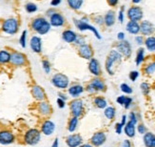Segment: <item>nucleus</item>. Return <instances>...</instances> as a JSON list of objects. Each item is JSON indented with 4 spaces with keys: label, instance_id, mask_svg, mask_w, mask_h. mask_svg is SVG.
Wrapping results in <instances>:
<instances>
[{
    "label": "nucleus",
    "instance_id": "f257e3e1",
    "mask_svg": "<svg viewBox=\"0 0 155 147\" xmlns=\"http://www.w3.org/2000/svg\"><path fill=\"white\" fill-rule=\"evenodd\" d=\"M51 25L50 21H48L45 17L41 16L35 18L31 22V29L40 36H44L46 33H48L51 30Z\"/></svg>",
    "mask_w": 155,
    "mask_h": 147
},
{
    "label": "nucleus",
    "instance_id": "f03ea898",
    "mask_svg": "<svg viewBox=\"0 0 155 147\" xmlns=\"http://www.w3.org/2000/svg\"><path fill=\"white\" fill-rule=\"evenodd\" d=\"M122 59V55L117 50H112L109 53L106 60V70L110 75H114V65Z\"/></svg>",
    "mask_w": 155,
    "mask_h": 147
},
{
    "label": "nucleus",
    "instance_id": "7ed1b4c3",
    "mask_svg": "<svg viewBox=\"0 0 155 147\" xmlns=\"http://www.w3.org/2000/svg\"><path fill=\"white\" fill-rule=\"evenodd\" d=\"M41 139V132L36 128L29 129L24 135V142L28 145H36Z\"/></svg>",
    "mask_w": 155,
    "mask_h": 147
},
{
    "label": "nucleus",
    "instance_id": "20e7f679",
    "mask_svg": "<svg viewBox=\"0 0 155 147\" xmlns=\"http://www.w3.org/2000/svg\"><path fill=\"white\" fill-rule=\"evenodd\" d=\"M18 28H19L18 20L13 17L6 19L2 24V31L5 33H7V35H11V36L15 35L18 32Z\"/></svg>",
    "mask_w": 155,
    "mask_h": 147
},
{
    "label": "nucleus",
    "instance_id": "39448f33",
    "mask_svg": "<svg viewBox=\"0 0 155 147\" xmlns=\"http://www.w3.org/2000/svg\"><path fill=\"white\" fill-rule=\"evenodd\" d=\"M51 83L53 86L58 89H66L69 87L70 80L69 77L66 75H64V74L58 73L51 77Z\"/></svg>",
    "mask_w": 155,
    "mask_h": 147
},
{
    "label": "nucleus",
    "instance_id": "423d86ee",
    "mask_svg": "<svg viewBox=\"0 0 155 147\" xmlns=\"http://www.w3.org/2000/svg\"><path fill=\"white\" fill-rule=\"evenodd\" d=\"M74 24L76 26V28H78L80 31H91L94 33V36H95L98 39H101V36H100L99 32L97 31V29L94 28L93 26L90 25L86 19H80V20L74 19Z\"/></svg>",
    "mask_w": 155,
    "mask_h": 147
},
{
    "label": "nucleus",
    "instance_id": "0eeeda50",
    "mask_svg": "<svg viewBox=\"0 0 155 147\" xmlns=\"http://www.w3.org/2000/svg\"><path fill=\"white\" fill-rule=\"evenodd\" d=\"M71 107V112L72 114L73 117L79 118L84 112V103L83 100H81L79 98L73 99L70 104Z\"/></svg>",
    "mask_w": 155,
    "mask_h": 147
},
{
    "label": "nucleus",
    "instance_id": "6e6552de",
    "mask_svg": "<svg viewBox=\"0 0 155 147\" xmlns=\"http://www.w3.org/2000/svg\"><path fill=\"white\" fill-rule=\"evenodd\" d=\"M127 17L130 21L139 22L143 18V11L138 6H132L127 11Z\"/></svg>",
    "mask_w": 155,
    "mask_h": 147
},
{
    "label": "nucleus",
    "instance_id": "1a4fd4ad",
    "mask_svg": "<svg viewBox=\"0 0 155 147\" xmlns=\"http://www.w3.org/2000/svg\"><path fill=\"white\" fill-rule=\"evenodd\" d=\"M15 137L13 133L9 130H1L0 131V144L9 145L13 143Z\"/></svg>",
    "mask_w": 155,
    "mask_h": 147
},
{
    "label": "nucleus",
    "instance_id": "9d476101",
    "mask_svg": "<svg viewBox=\"0 0 155 147\" xmlns=\"http://www.w3.org/2000/svg\"><path fill=\"white\" fill-rule=\"evenodd\" d=\"M26 56L25 55H23L22 53L19 52H13L11 55V63L13 66H23L26 64Z\"/></svg>",
    "mask_w": 155,
    "mask_h": 147
},
{
    "label": "nucleus",
    "instance_id": "9b49d317",
    "mask_svg": "<svg viewBox=\"0 0 155 147\" xmlns=\"http://www.w3.org/2000/svg\"><path fill=\"white\" fill-rule=\"evenodd\" d=\"M117 51L121 53L122 56L126 57H130L131 56V45L130 44L129 41L123 40L117 45Z\"/></svg>",
    "mask_w": 155,
    "mask_h": 147
},
{
    "label": "nucleus",
    "instance_id": "f8f14e48",
    "mask_svg": "<svg viewBox=\"0 0 155 147\" xmlns=\"http://www.w3.org/2000/svg\"><path fill=\"white\" fill-rule=\"evenodd\" d=\"M55 130V124L53 121L50 119H46L45 121L42 123V126H41V132L44 134L45 136L49 137V136H51L53 132Z\"/></svg>",
    "mask_w": 155,
    "mask_h": 147
},
{
    "label": "nucleus",
    "instance_id": "ddd939ff",
    "mask_svg": "<svg viewBox=\"0 0 155 147\" xmlns=\"http://www.w3.org/2000/svg\"><path fill=\"white\" fill-rule=\"evenodd\" d=\"M30 47L32 52L39 53L42 52V39L37 36H33L30 40Z\"/></svg>",
    "mask_w": 155,
    "mask_h": 147
},
{
    "label": "nucleus",
    "instance_id": "4468645a",
    "mask_svg": "<svg viewBox=\"0 0 155 147\" xmlns=\"http://www.w3.org/2000/svg\"><path fill=\"white\" fill-rule=\"evenodd\" d=\"M83 142V138L79 134L70 135L66 139V143L69 147H79Z\"/></svg>",
    "mask_w": 155,
    "mask_h": 147
},
{
    "label": "nucleus",
    "instance_id": "2eb2a0df",
    "mask_svg": "<svg viewBox=\"0 0 155 147\" xmlns=\"http://www.w3.org/2000/svg\"><path fill=\"white\" fill-rule=\"evenodd\" d=\"M79 56L84 59L91 60L92 58V56H93L92 48L87 44L81 45L79 47Z\"/></svg>",
    "mask_w": 155,
    "mask_h": 147
},
{
    "label": "nucleus",
    "instance_id": "dca6fc26",
    "mask_svg": "<svg viewBox=\"0 0 155 147\" xmlns=\"http://www.w3.org/2000/svg\"><path fill=\"white\" fill-rule=\"evenodd\" d=\"M155 28L151 22L147 21V20H144L142 23L140 24V32H142L143 36H151L154 32Z\"/></svg>",
    "mask_w": 155,
    "mask_h": 147
},
{
    "label": "nucleus",
    "instance_id": "f3484780",
    "mask_svg": "<svg viewBox=\"0 0 155 147\" xmlns=\"http://www.w3.org/2000/svg\"><path fill=\"white\" fill-rule=\"evenodd\" d=\"M31 95L38 101H43L46 98V93L44 89L39 85H35L31 88Z\"/></svg>",
    "mask_w": 155,
    "mask_h": 147
},
{
    "label": "nucleus",
    "instance_id": "a211bd4d",
    "mask_svg": "<svg viewBox=\"0 0 155 147\" xmlns=\"http://www.w3.org/2000/svg\"><path fill=\"white\" fill-rule=\"evenodd\" d=\"M106 139H107V137H106V134L104 132H97L91 137V142L92 145L99 147V146L103 145L105 143Z\"/></svg>",
    "mask_w": 155,
    "mask_h": 147
},
{
    "label": "nucleus",
    "instance_id": "6ab92c4d",
    "mask_svg": "<svg viewBox=\"0 0 155 147\" xmlns=\"http://www.w3.org/2000/svg\"><path fill=\"white\" fill-rule=\"evenodd\" d=\"M50 23L53 27H61L65 24V18L61 13L55 12L50 16Z\"/></svg>",
    "mask_w": 155,
    "mask_h": 147
},
{
    "label": "nucleus",
    "instance_id": "aec40b11",
    "mask_svg": "<svg viewBox=\"0 0 155 147\" xmlns=\"http://www.w3.org/2000/svg\"><path fill=\"white\" fill-rule=\"evenodd\" d=\"M89 70L93 76L99 77L101 75V67L99 61L95 58H91L89 62Z\"/></svg>",
    "mask_w": 155,
    "mask_h": 147
},
{
    "label": "nucleus",
    "instance_id": "412c9836",
    "mask_svg": "<svg viewBox=\"0 0 155 147\" xmlns=\"http://www.w3.org/2000/svg\"><path fill=\"white\" fill-rule=\"evenodd\" d=\"M62 38L67 43H74L77 38V35L71 30H66L62 33Z\"/></svg>",
    "mask_w": 155,
    "mask_h": 147
},
{
    "label": "nucleus",
    "instance_id": "4be33fe9",
    "mask_svg": "<svg viewBox=\"0 0 155 147\" xmlns=\"http://www.w3.org/2000/svg\"><path fill=\"white\" fill-rule=\"evenodd\" d=\"M38 111L42 116H49L51 113V107L49 102L43 100V101H40L38 104Z\"/></svg>",
    "mask_w": 155,
    "mask_h": 147
},
{
    "label": "nucleus",
    "instance_id": "5701e85b",
    "mask_svg": "<svg viewBox=\"0 0 155 147\" xmlns=\"http://www.w3.org/2000/svg\"><path fill=\"white\" fill-rule=\"evenodd\" d=\"M143 140L146 147H155V135L153 133L147 132L143 137Z\"/></svg>",
    "mask_w": 155,
    "mask_h": 147
},
{
    "label": "nucleus",
    "instance_id": "b1692460",
    "mask_svg": "<svg viewBox=\"0 0 155 147\" xmlns=\"http://www.w3.org/2000/svg\"><path fill=\"white\" fill-rule=\"evenodd\" d=\"M68 92H69L71 97H78L81 95V94L84 92V88H83V86H81L79 84H74V85H72V86L70 87Z\"/></svg>",
    "mask_w": 155,
    "mask_h": 147
},
{
    "label": "nucleus",
    "instance_id": "393cba45",
    "mask_svg": "<svg viewBox=\"0 0 155 147\" xmlns=\"http://www.w3.org/2000/svg\"><path fill=\"white\" fill-rule=\"evenodd\" d=\"M126 30L130 33H131V35H137V33L140 32V25L138 24V22L130 21H130L127 23Z\"/></svg>",
    "mask_w": 155,
    "mask_h": 147
},
{
    "label": "nucleus",
    "instance_id": "a878e982",
    "mask_svg": "<svg viewBox=\"0 0 155 147\" xmlns=\"http://www.w3.org/2000/svg\"><path fill=\"white\" fill-rule=\"evenodd\" d=\"M124 131H125V134L129 138H133L135 136V133H136L135 124L130 121H127L126 123V125L124 126Z\"/></svg>",
    "mask_w": 155,
    "mask_h": 147
},
{
    "label": "nucleus",
    "instance_id": "bb28decb",
    "mask_svg": "<svg viewBox=\"0 0 155 147\" xmlns=\"http://www.w3.org/2000/svg\"><path fill=\"white\" fill-rule=\"evenodd\" d=\"M92 88L94 89V91L97 92V91H104L106 88V85L104 83V81L102 79L100 78H94L92 79V81L90 84Z\"/></svg>",
    "mask_w": 155,
    "mask_h": 147
},
{
    "label": "nucleus",
    "instance_id": "cd10ccee",
    "mask_svg": "<svg viewBox=\"0 0 155 147\" xmlns=\"http://www.w3.org/2000/svg\"><path fill=\"white\" fill-rule=\"evenodd\" d=\"M116 101L118 104L124 106L126 109H129L132 103V98L126 96H120L116 98Z\"/></svg>",
    "mask_w": 155,
    "mask_h": 147
},
{
    "label": "nucleus",
    "instance_id": "c85d7f7f",
    "mask_svg": "<svg viewBox=\"0 0 155 147\" xmlns=\"http://www.w3.org/2000/svg\"><path fill=\"white\" fill-rule=\"evenodd\" d=\"M104 23L107 27H111L115 23V13L113 11H110L106 13V15L104 17Z\"/></svg>",
    "mask_w": 155,
    "mask_h": 147
},
{
    "label": "nucleus",
    "instance_id": "c756f323",
    "mask_svg": "<svg viewBox=\"0 0 155 147\" xmlns=\"http://www.w3.org/2000/svg\"><path fill=\"white\" fill-rule=\"evenodd\" d=\"M11 55L12 53L7 50L0 51V64H6L11 61Z\"/></svg>",
    "mask_w": 155,
    "mask_h": 147
},
{
    "label": "nucleus",
    "instance_id": "7c9ffc66",
    "mask_svg": "<svg viewBox=\"0 0 155 147\" xmlns=\"http://www.w3.org/2000/svg\"><path fill=\"white\" fill-rule=\"evenodd\" d=\"M145 45L147 51L154 52L155 51V36H149L145 40Z\"/></svg>",
    "mask_w": 155,
    "mask_h": 147
},
{
    "label": "nucleus",
    "instance_id": "2f4dec72",
    "mask_svg": "<svg viewBox=\"0 0 155 147\" xmlns=\"http://www.w3.org/2000/svg\"><path fill=\"white\" fill-rule=\"evenodd\" d=\"M145 60V49L144 48H140L137 51L136 53V58H135V63L137 66L141 65Z\"/></svg>",
    "mask_w": 155,
    "mask_h": 147
},
{
    "label": "nucleus",
    "instance_id": "473e14b6",
    "mask_svg": "<svg viewBox=\"0 0 155 147\" xmlns=\"http://www.w3.org/2000/svg\"><path fill=\"white\" fill-rule=\"evenodd\" d=\"M94 104L97 106L99 109H105L107 107V100L103 97H95L94 98Z\"/></svg>",
    "mask_w": 155,
    "mask_h": 147
},
{
    "label": "nucleus",
    "instance_id": "72a5a7b5",
    "mask_svg": "<svg viewBox=\"0 0 155 147\" xmlns=\"http://www.w3.org/2000/svg\"><path fill=\"white\" fill-rule=\"evenodd\" d=\"M104 114H105V116L107 118H109V119H113L114 117H115V108L112 106H109V107H107V108H105V111H104Z\"/></svg>",
    "mask_w": 155,
    "mask_h": 147
},
{
    "label": "nucleus",
    "instance_id": "f704fd0d",
    "mask_svg": "<svg viewBox=\"0 0 155 147\" xmlns=\"http://www.w3.org/2000/svg\"><path fill=\"white\" fill-rule=\"evenodd\" d=\"M67 2L73 10H79L83 5V0H67Z\"/></svg>",
    "mask_w": 155,
    "mask_h": 147
},
{
    "label": "nucleus",
    "instance_id": "c9c22d12",
    "mask_svg": "<svg viewBox=\"0 0 155 147\" xmlns=\"http://www.w3.org/2000/svg\"><path fill=\"white\" fill-rule=\"evenodd\" d=\"M77 124H78V118L72 117L70 120V122H69V127H68L69 132H71V133L74 132L77 128Z\"/></svg>",
    "mask_w": 155,
    "mask_h": 147
},
{
    "label": "nucleus",
    "instance_id": "e433bc0d",
    "mask_svg": "<svg viewBox=\"0 0 155 147\" xmlns=\"http://www.w3.org/2000/svg\"><path fill=\"white\" fill-rule=\"evenodd\" d=\"M27 35H28V32H27L26 30H24L22 32V35L20 36L19 44L21 45L22 48H26V46H27Z\"/></svg>",
    "mask_w": 155,
    "mask_h": 147
},
{
    "label": "nucleus",
    "instance_id": "4c0bfd02",
    "mask_svg": "<svg viewBox=\"0 0 155 147\" xmlns=\"http://www.w3.org/2000/svg\"><path fill=\"white\" fill-rule=\"evenodd\" d=\"M25 10L27 12H29V13L35 12L37 11V6L35 3H27L25 5Z\"/></svg>",
    "mask_w": 155,
    "mask_h": 147
},
{
    "label": "nucleus",
    "instance_id": "58836bf2",
    "mask_svg": "<svg viewBox=\"0 0 155 147\" xmlns=\"http://www.w3.org/2000/svg\"><path fill=\"white\" fill-rule=\"evenodd\" d=\"M140 88H141V91H142L144 96H147L150 94V86L149 83H147V82L141 83Z\"/></svg>",
    "mask_w": 155,
    "mask_h": 147
},
{
    "label": "nucleus",
    "instance_id": "ea45409f",
    "mask_svg": "<svg viewBox=\"0 0 155 147\" xmlns=\"http://www.w3.org/2000/svg\"><path fill=\"white\" fill-rule=\"evenodd\" d=\"M145 73L147 75H152L155 73V61L151 62L145 68Z\"/></svg>",
    "mask_w": 155,
    "mask_h": 147
},
{
    "label": "nucleus",
    "instance_id": "a19ab883",
    "mask_svg": "<svg viewBox=\"0 0 155 147\" xmlns=\"http://www.w3.org/2000/svg\"><path fill=\"white\" fill-rule=\"evenodd\" d=\"M120 89L121 91H122L123 93L127 94V95H130V94L132 93V89H131V87L130 85H127V83H122L120 85Z\"/></svg>",
    "mask_w": 155,
    "mask_h": 147
},
{
    "label": "nucleus",
    "instance_id": "79ce46f5",
    "mask_svg": "<svg viewBox=\"0 0 155 147\" xmlns=\"http://www.w3.org/2000/svg\"><path fill=\"white\" fill-rule=\"evenodd\" d=\"M42 68L43 70L45 71L46 74H50L51 73V63L49 60H47V59H44L42 60Z\"/></svg>",
    "mask_w": 155,
    "mask_h": 147
},
{
    "label": "nucleus",
    "instance_id": "37998d69",
    "mask_svg": "<svg viewBox=\"0 0 155 147\" xmlns=\"http://www.w3.org/2000/svg\"><path fill=\"white\" fill-rule=\"evenodd\" d=\"M139 72L138 71H131L130 73V79L131 81H135V80L139 77Z\"/></svg>",
    "mask_w": 155,
    "mask_h": 147
},
{
    "label": "nucleus",
    "instance_id": "c03bdc74",
    "mask_svg": "<svg viewBox=\"0 0 155 147\" xmlns=\"http://www.w3.org/2000/svg\"><path fill=\"white\" fill-rule=\"evenodd\" d=\"M129 118H130V120L129 121H130V122H132V123H134L136 125V123H137V121H138V118H137V116H136V114L134 113V112H131L130 114V116H129Z\"/></svg>",
    "mask_w": 155,
    "mask_h": 147
},
{
    "label": "nucleus",
    "instance_id": "a18cd8bd",
    "mask_svg": "<svg viewBox=\"0 0 155 147\" xmlns=\"http://www.w3.org/2000/svg\"><path fill=\"white\" fill-rule=\"evenodd\" d=\"M137 130H138L139 134H141V135H145V134L147 133V128H146V126L144 124H139L138 127H137Z\"/></svg>",
    "mask_w": 155,
    "mask_h": 147
},
{
    "label": "nucleus",
    "instance_id": "49530a36",
    "mask_svg": "<svg viewBox=\"0 0 155 147\" xmlns=\"http://www.w3.org/2000/svg\"><path fill=\"white\" fill-rule=\"evenodd\" d=\"M118 20L120 23H123L124 22V7L120 9L119 13H118Z\"/></svg>",
    "mask_w": 155,
    "mask_h": 147
},
{
    "label": "nucleus",
    "instance_id": "de8ad7c7",
    "mask_svg": "<svg viewBox=\"0 0 155 147\" xmlns=\"http://www.w3.org/2000/svg\"><path fill=\"white\" fill-rule=\"evenodd\" d=\"M66 100H64V99H62V98H60V97H58L57 98V100H56V103H57V105H58V107L60 109H63L64 107H65V105H66Z\"/></svg>",
    "mask_w": 155,
    "mask_h": 147
},
{
    "label": "nucleus",
    "instance_id": "09e8293b",
    "mask_svg": "<svg viewBox=\"0 0 155 147\" xmlns=\"http://www.w3.org/2000/svg\"><path fill=\"white\" fill-rule=\"evenodd\" d=\"M123 128H124V125L122 124V123H117L116 125H115V132L118 134V135H120L121 133H122V130H123Z\"/></svg>",
    "mask_w": 155,
    "mask_h": 147
},
{
    "label": "nucleus",
    "instance_id": "8fccbe9b",
    "mask_svg": "<svg viewBox=\"0 0 155 147\" xmlns=\"http://www.w3.org/2000/svg\"><path fill=\"white\" fill-rule=\"evenodd\" d=\"M135 41L138 45H143L145 43V40H144V37L142 36H137L135 37Z\"/></svg>",
    "mask_w": 155,
    "mask_h": 147
},
{
    "label": "nucleus",
    "instance_id": "3c124183",
    "mask_svg": "<svg viewBox=\"0 0 155 147\" xmlns=\"http://www.w3.org/2000/svg\"><path fill=\"white\" fill-rule=\"evenodd\" d=\"M61 2H62V0H51V5L52 7H57V6H59L60 4H61Z\"/></svg>",
    "mask_w": 155,
    "mask_h": 147
},
{
    "label": "nucleus",
    "instance_id": "603ef678",
    "mask_svg": "<svg viewBox=\"0 0 155 147\" xmlns=\"http://www.w3.org/2000/svg\"><path fill=\"white\" fill-rule=\"evenodd\" d=\"M75 44H78V45H83V44H85V41H84V39L83 38H81L80 36H77V38H76V40H75V42H74Z\"/></svg>",
    "mask_w": 155,
    "mask_h": 147
},
{
    "label": "nucleus",
    "instance_id": "864d4df0",
    "mask_svg": "<svg viewBox=\"0 0 155 147\" xmlns=\"http://www.w3.org/2000/svg\"><path fill=\"white\" fill-rule=\"evenodd\" d=\"M122 147H131V142L129 139H125L123 143H122Z\"/></svg>",
    "mask_w": 155,
    "mask_h": 147
},
{
    "label": "nucleus",
    "instance_id": "5fc2aeb1",
    "mask_svg": "<svg viewBox=\"0 0 155 147\" xmlns=\"http://www.w3.org/2000/svg\"><path fill=\"white\" fill-rule=\"evenodd\" d=\"M107 3H109L110 6L114 7V6H116L118 4L119 0H107Z\"/></svg>",
    "mask_w": 155,
    "mask_h": 147
},
{
    "label": "nucleus",
    "instance_id": "6e6d98bb",
    "mask_svg": "<svg viewBox=\"0 0 155 147\" xmlns=\"http://www.w3.org/2000/svg\"><path fill=\"white\" fill-rule=\"evenodd\" d=\"M117 38L120 40V41H123V40H125V33L123 32H119L117 35Z\"/></svg>",
    "mask_w": 155,
    "mask_h": 147
},
{
    "label": "nucleus",
    "instance_id": "4d7b16f0",
    "mask_svg": "<svg viewBox=\"0 0 155 147\" xmlns=\"http://www.w3.org/2000/svg\"><path fill=\"white\" fill-rule=\"evenodd\" d=\"M59 146V139L56 138L54 140H53V143L51 145V147H58Z\"/></svg>",
    "mask_w": 155,
    "mask_h": 147
},
{
    "label": "nucleus",
    "instance_id": "13d9d810",
    "mask_svg": "<svg viewBox=\"0 0 155 147\" xmlns=\"http://www.w3.org/2000/svg\"><path fill=\"white\" fill-rule=\"evenodd\" d=\"M58 97L62 98L64 100H67V96L65 95V94H63V93H58Z\"/></svg>",
    "mask_w": 155,
    "mask_h": 147
},
{
    "label": "nucleus",
    "instance_id": "bf43d9fd",
    "mask_svg": "<svg viewBox=\"0 0 155 147\" xmlns=\"http://www.w3.org/2000/svg\"><path fill=\"white\" fill-rule=\"evenodd\" d=\"M121 123H122L124 126L126 125V123H127V116H126V115H124V116L122 117V121H121Z\"/></svg>",
    "mask_w": 155,
    "mask_h": 147
},
{
    "label": "nucleus",
    "instance_id": "052dcab7",
    "mask_svg": "<svg viewBox=\"0 0 155 147\" xmlns=\"http://www.w3.org/2000/svg\"><path fill=\"white\" fill-rule=\"evenodd\" d=\"M79 147H93L91 144H89V143H87V144H81Z\"/></svg>",
    "mask_w": 155,
    "mask_h": 147
},
{
    "label": "nucleus",
    "instance_id": "680f3d73",
    "mask_svg": "<svg viewBox=\"0 0 155 147\" xmlns=\"http://www.w3.org/2000/svg\"><path fill=\"white\" fill-rule=\"evenodd\" d=\"M142 0H132V2L134 3V4H138V3H140Z\"/></svg>",
    "mask_w": 155,
    "mask_h": 147
}]
</instances>
